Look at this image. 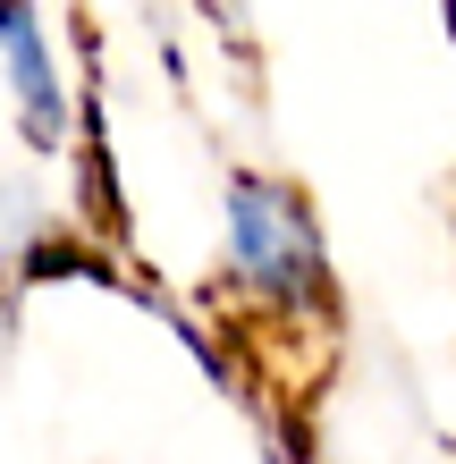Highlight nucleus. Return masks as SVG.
<instances>
[{
  "label": "nucleus",
  "instance_id": "obj_1",
  "mask_svg": "<svg viewBox=\"0 0 456 464\" xmlns=\"http://www.w3.org/2000/svg\"><path fill=\"white\" fill-rule=\"evenodd\" d=\"M228 270L262 313H313L330 295L321 270V237L305 220V203L271 178H237L228 186Z\"/></svg>",
  "mask_w": 456,
  "mask_h": 464
},
{
  "label": "nucleus",
  "instance_id": "obj_2",
  "mask_svg": "<svg viewBox=\"0 0 456 464\" xmlns=\"http://www.w3.org/2000/svg\"><path fill=\"white\" fill-rule=\"evenodd\" d=\"M9 85H17L25 135H34V144H60V85H51V51H43L25 0H9Z\"/></svg>",
  "mask_w": 456,
  "mask_h": 464
}]
</instances>
